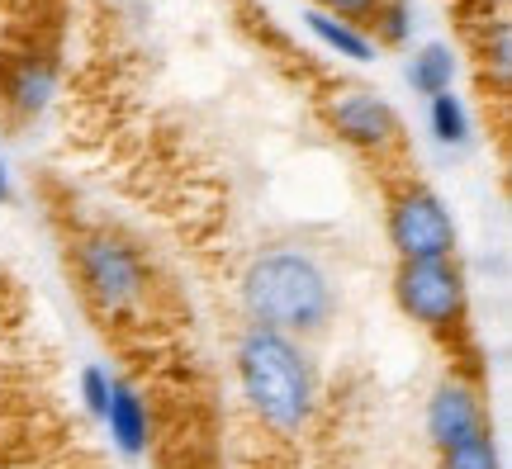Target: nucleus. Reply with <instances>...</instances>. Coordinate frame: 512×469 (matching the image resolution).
Returning <instances> with one entry per match:
<instances>
[{
	"instance_id": "1",
	"label": "nucleus",
	"mask_w": 512,
	"mask_h": 469,
	"mask_svg": "<svg viewBox=\"0 0 512 469\" xmlns=\"http://www.w3.org/2000/svg\"><path fill=\"white\" fill-rule=\"evenodd\" d=\"M233 379H238L242 408L261 432L299 441L313 427L323 403V379L309 356V342L242 323V332L233 337Z\"/></svg>"
},
{
	"instance_id": "2",
	"label": "nucleus",
	"mask_w": 512,
	"mask_h": 469,
	"mask_svg": "<svg viewBox=\"0 0 512 469\" xmlns=\"http://www.w3.org/2000/svg\"><path fill=\"white\" fill-rule=\"evenodd\" d=\"M238 304L247 323L309 342L318 332H328L342 299L323 256L299 242H271L247 256L238 275Z\"/></svg>"
},
{
	"instance_id": "3",
	"label": "nucleus",
	"mask_w": 512,
	"mask_h": 469,
	"mask_svg": "<svg viewBox=\"0 0 512 469\" xmlns=\"http://www.w3.org/2000/svg\"><path fill=\"white\" fill-rule=\"evenodd\" d=\"M72 280L86 308L114 327L143 323L147 308H152V294H157V275H152L147 252L114 228H91V233L76 237Z\"/></svg>"
},
{
	"instance_id": "4",
	"label": "nucleus",
	"mask_w": 512,
	"mask_h": 469,
	"mask_svg": "<svg viewBox=\"0 0 512 469\" xmlns=\"http://www.w3.org/2000/svg\"><path fill=\"white\" fill-rule=\"evenodd\" d=\"M394 304L408 323L437 337V342H456L470 327V275L456 256L451 261H399L394 266Z\"/></svg>"
},
{
	"instance_id": "5",
	"label": "nucleus",
	"mask_w": 512,
	"mask_h": 469,
	"mask_svg": "<svg viewBox=\"0 0 512 469\" xmlns=\"http://www.w3.org/2000/svg\"><path fill=\"white\" fill-rule=\"evenodd\" d=\"M384 237L399 261H451L460 252L456 214L427 181H399L384 199Z\"/></svg>"
},
{
	"instance_id": "6",
	"label": "nucleus",
	"mask_w": 512,
	"mask_h": 469,
	"mask_svg": "<svg viewBox=\"0 0 512 469\" xmlns=\"http://www.w3.org/2000/svg\"><path fill=\"white\" fill-rule=\"evenodd\" d=\"M323 124L337 143H347L361 157H389L403 147L399 109L370 86H332L323 95Z\"/></svg>"
},
{
	"instance_id": "7",
	"label": "nucleus",
	"mask_w": 512,
	"mask_h": 469,
	"mask_svg": "<svg viewBox=\"0 0 512 469\" xmlns=\"http://www.w3.org/2000/svg\"><path fill=\"white\" fill-rule=\"evenodd\" d=\"M422 432L432 441V451H446V446H460L470 436L489 432V408H484V394H479L475 379H437L427 403H422Z\"/></svg>"
},
{
	"instance_id": "8",
	"label": "nucleus",
	"mask_w": 512,
	"mask_h": 469,
	"mask_svg": "<svg viewBox=\"0 0 512 469\" xmlns=\"http://www.w3.org/2000/svg\"><path fill=\"white\" fill-rule=\"evenodd\" d=\"M57 81H62L57 57L43 53V48L5 57V67H0V109H5V119H15V124L43 119L57 100Z\"/></svg>"
},
{
	"instance_id": "9",
	"label": "nucleus",
	"mask_w": 512,
	"mask_h": 469,
	"mask_svg": "<svg viewBox=\"0 0 512 469\" xmlns=\"http://www.w3.org/2000/svg\"><path fill=\"white\" fill-rule=\"evenodd\" d=\"M100 427L110 436L114 455L143 460V455L157 446V408H152V398L143 394V384L114 375V389H110V403H105Z\"/></svg>"
},
{
	"instance_id": "10",
	"label": "nucleus",
	"mask_w": 512,
	"mask_h": 469,
	"mask_svg": "<svg viewBox=\"0 0 512 469\" xmlns=\"http://www.w3.org/2000/svg\"><path fill=\"white\" fill-rule=\"evenodd\" d=\"M299 19H304V34H309L328 57H342V62H356V67H370V62L380 57L370 29L351 24V19H337V15H328V10H318V5H304Z\"/></svg>"
},
{
	"instance_id": "11",
	"label": "nucleus",
	"mask_w": 512,
	"mask_h": 469,
	"mask_svg": "<svg viewBox=\"0 0 512 469\" xmlns=\"http://www.w3.org/2000/svg\"><path fill=\"white\" fill-rule=\"evenodd\" d=\"M403 76H408V86H413V95H422V100H432V95L456 91L460 57H456V48H451V43H441V38H432V43H418V48H413V57H408V67H403Z\"/></svg>"
},
{
	"instance_id": "12",
	"label": "nucleus",
	"mask_w": 512,
	"mask_h": 469,
	"mask_svg": "<svg viewBox=\"0 0 512 469\" xmlns=\"http://www.w3.org/2000/svg\"><path fill=\"white\" fill-rule=\"evenodd\" d=\"M427 133H432V143L441 152H465V147H475V114L465 105V95L446 91V95H432L427 100Z\"/></svg>"
},
{
	"instance_id": "13",
	"label": "nucleus",
	"mask_w": 512,
	"mask_h": 469,
	"mask_svg": "<svg viewBox=\"0 0 512 469\" xmlns=\"http://www.w3.org/2000/svg\"><path fill=\"white\" fill-rule=\"evenodd\" d=\"M366 29L375 38V48H408L413 29H418V5L413 0H384Z\"/></svg>"
},
{
	"instance_id": "14",
	"label": "nucleus",
	"mask_w": 512,
	"mask_h": 469,
	"mask_svg": "<svg viewBox=\"0 0 512 469\" xmlns=\"http://www.w3.org/2000/svg\"><path fill=\"white\" fill-rule=\"evenodd\" d=\"M437 469H503V451H498L494 427L470 436V441H460V446L437 451Z\"/></svg>"
},
{
	"instance_id": "15",
	"label": "nucleus",
	"mask_w": 512,
	"mask_h": 469,
	"mask_svg": "<svg viewBox=\"0 0 512 469\" xmlns=\"http://www.w3.org/2000/svg\"><path fill=\"white\" fill-rule=\"evenodd\" d=\"M479 62H484V76H494V91H508V72H512V24L508 19H494L484 38H479Z\"/></svg>"
},
{
	"instance_id": "16",
	"label": "nucleus",
	"mask_w": 512,
	"mask_h": 469,
	"mask_svg": "<svg viewBox=\"0 0 512 469\" xmlns=\"http://www.w3.org/2000/svg\"><path fill=\"white\" fill-rule=\"evenodd\" d=\"M110 389H114V375L105 365H86L81 375H76V398H81V408L91 422L105 417V403H110Z\"/></svg>"
},
{
	"instance_id": "17",
	"label": "nucleus",
	"mask_w": 512,
	"mask_h": 469,
	"mask_svg": "<svg viewBox=\"0 0 512 469\" xmlns=\"http://www.w3.org/2000/svg\"><path fill=\"white\" fill-rule=\"evenodd\" d=\"M309 5H318V10H328V15H337V19H351V24L366 29L384 0H309Z\"/></svg>"
},
{
	"instance_id": "18",
	"label": "nucleus",
	"mask_w": 512,
	"mask_h": 469,
	"mask_svg": "<svg viewBox=\"0 0 512 469\" xmlns=\"http://www.w3.org/2000/svg\"><path fill=\"white\" fill-rule=\"evenodd\" d=\"M10 195H15V181H10V162L0 152V204H10Z\"/></svg>"
},
{
	"instance_id": "19",
	"label": "nucleus",
	"mask_w": 512,
	"mask_h": 469,
	"mask_svg": "<svg viewBox=\"0 0 512 469\" xmlns=\"http://www.w3.org/2000/svg\"><path fill=\"white\" fill-rule=\"evenodd\" d=\"M119 5H138V0H119Z\"/></svg>"
}]
</instances>
